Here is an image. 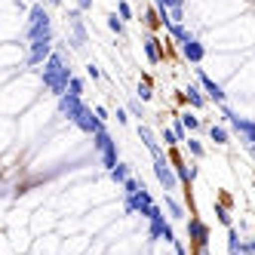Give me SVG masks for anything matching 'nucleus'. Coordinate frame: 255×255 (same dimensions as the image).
<instances>
[{"mask_svg": "<svg viewBox=\"0 0 255 255\" xmlns=\"http://www.w3.org/2000/svg\"><path fill=\"white\" fill-rule=\"evenodd\" d=\"M108 28H111V31H120V28H123V25H120V22H117V15H108Z\"/></svg>", "mask_w": 255, "mask_h": 255, "instance_id": "obj_1", "label": "nucleus"}]
</instances>
